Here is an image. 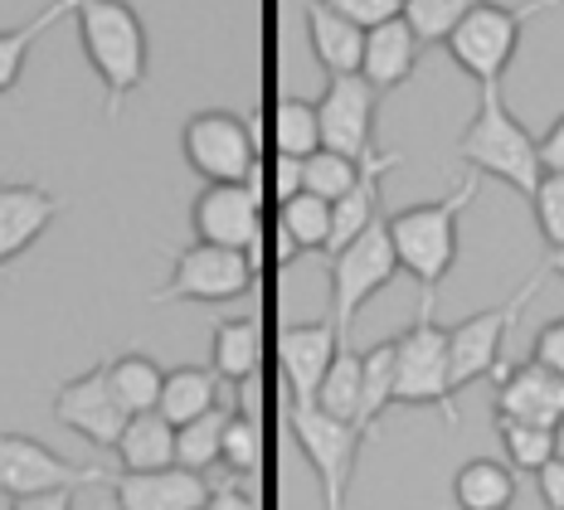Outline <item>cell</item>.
Returning <instances> with one entry per match:
<instances>
[{"label":"cell","instance_id":"6da1fadb","mask_svg":"<svg viewBox=\"0 0 564 510\" xmlns=\"http://www.w3.org/2000/svg\"><path fill=\"white\" fill-rule=\"evenodd\" d=\"M477 199V171L467 181H457L443 199L433 205H409L390 215V239H394V253H399V268L419 282L423 292V306L419 312H433L438 302V287L448 278V268L457 263V224H463V209Z\"/></svg>","mask_w":564,"mask_h":510},{"label":"cell","instance_id":"7a4b0ae2","mask_svg":"<svg viewBox=\"0 0 564 510\" xmlns=\"http://www.w3.org/2000/svg\"><path fill=\"white\" fill-rule=\"evenodd\" d=\"M477 117L467 122L463 141H457V156L473 165L477 175H491V181L511 185L516 195L531 199L540 175H545V161H540V137L525 132V122L507 108L501 98V83H477Z\"/></svg>","mask_w":564,"mask_h":510},{"label":"cell","instance_id":"3957f363","mask_svg":"<svg viewBox=\"0 0 564 510\" xmlns=\"http://www.w3.org/2000/svg\"><path fill=\"white\" fill-rule=\"evenodd\" d=\"M74 25L108 93V117H117L127 93L147 83V25L132 0H78Z\"/></svg>","mask_w":564,"mask_h":510},{"label":"cell","instance_id":"277c9868","mask_svg":"<svg viewBox=\"0 0 564 510\" xmlns=\"http://www.w3.org/2000/svg\"><path fill=\"white\" fill-rule=\"evenodd\" d=\"M555 6H564V0H521V6H491V0H481L477 10H467V15L457 20V30L443 40V50L453 54V64L463 68L467 78L501 83L516 50H521L525 20L540 15V10H555Z\"/></svg>","mask_w":564,"mask_h":510},{"label":"cell","instance_id":"5b68a950","mask_svg":"<svg viewBox=\"0 0 564 510\" xmlns=\"http://www.w3.org/2000/svg\"><path fill=\"white\" fill-rule=\"evenodd\" d=\"M453 399L457 389L448 370V330L433 322V312H419V322L394 340V403H404V409H443V419L457 423Z\"/></svg>","mask_w":564,"mask_h":510},{"label":"cell","instance_id":"8992f818","mask_svg":"<svg viewBox=\"0 0 564 510\" xmlns=\"http://www.w3.org/2000/svg\"><path fill=\"white\" fill-rule=\"evenodd\" d=\"M288 428H292V437H297L302 453H307V462L316 467V477H322L326 510H340L346 506V481H350V471H356V457H360L366 433H360L350 419H340V413L322 409L316 399H307V403L292 399Z\"/></svg>","mask_w":564,"mask_h":510},{"label":"cell","instance_id":"52a82bcc","mask_svg":"<svg viewBox=\"0 0 564 510\" xmlns=\"http://www.w3.org/2000/svg\"><path fill=\"white\" fill-rule=\"evenodd\" d=\"M550 272L540 268L535 278H525L516 296H507L501 306H487V312L467 316V322H457L448 330V370H453V389H467L473 379H487V375H501L507 365H501V346H507L511 326L521 322V312L535 302L540 282H545Z\"/></svg>","mask_w":564,"mask_h":510},{"label":"cell","instance_id":"ba28073f","mask_svg":"<svg viewBox=\"0 0 564 510\" xmlns=\"http://www.w3.org/2000/svg\"><path fill=\"white\" fill-rule=\"evenodd\" d=\"M394 272H399V253L384 219H375L366 234H356L346 248L332 253V306H336L332 322L340 330V340H350V322L360 316V306L380 287H390Z\"/></svg>","mask_w":564,"mask_h":510},{"label":"cell","instance_id":"9c48e42d","mask_svg":"<svg viewBox=\"0 0 564 510\" xmlns=\"http://www.w3.org/2000/svg\"><path fill=\"white\" fill-rule=\"evenodd\" d=\"M191 224L199 243L239 248L253 272H263V209L253 181H205L191 205Z\"/></svg>","mask_w":564,"mask_h":510},{"label":"cell","instance_id":"30bf717a","mask_svg":"<svg viewBox=\"0 0 564 510\" xmlns=\"http://www.w3.org/2000/svg\"><path fill=\"white\" fill-rule=\"evenodd\" d=\"M93 481H112V477L102 467H84V462L50 453L30 433H0V496L10 506L44 491H78V486H93Z\"/></svg>","mask_w":564,"mask_h":510},{"label":"cell","instance_id":"8fae6325","mask_svg":"<svg viewBox=\"0 0 564 510\" xmlns=\"http://www.w3.org/2000/svg\"><path fill=\"white\" fill-rule=\"evenodd\" d=\"M181 151L199 181H253L258 175L253 127L234 112H195L181 132Z\"/></svg>","mask_w":564,"mask_h":510},{"label":"cell","instance_id":"7c38bea8","mask_svg":"<svg viewBox=\"0 0 564 510\" xmlns=\"http://www.w3.org/2000/svg\"><path fill=\"white\" fill-rule=\"evenodd\" d=\"M258 282L253 263L239 253V248H219V243H199L181 248L171 268V282L156 292V302H234Z\"/></svg>","mask_w":564,"mask_h":510},{"label":"cell","instance_id":"4fadbf2b","mask_svg":"<svg viewBox=\"0 0 564 510\" xmlns=\"http://www.w3.org/2000/svg\"><path fill=\"white\" fill-rule=\"evenodd\" d=\"M375 102H380V88L366 74H326V88L316 98L322 147L366 161L375 141Z\"/></svg>","mask_w":564,"mask_h":510},{"label":"cell","instance_id":"5bb4252c","mask_svg":"<svg viewBox=\"0 0 564 510\" xmlns=\"http://www.w3.org/2000/svg\"><path fill=\"white\" fill-rule=\"evenodd\" d=\"M54 419L64 423L68 433L88 437L93 447H112L127 428V409L117 403L112 384H108V360L93 365L88 375L68 379L64 389L54 394Z\"/></svg>","mask_w":564,"mask_h":510},{"label":"cell","instance_id":"9a60e30c","mask_svg":"<svg viewBox=\"0 0 564 510\" xmlns=\"http://www.w3.org/2000/svg\"><path fill=\"white\" fill-rule=\"evenodd\" d=\"M112 501L122 510H199L209 506V481L205 471L166 462V467L112 477Z\"/></svg>","mask_w":564,"mask_h":510},{"label":"cell","instance_id":"2e32d148","mask_svg":"<svg viewBox=\"0 0 564 510\" xmlns=\"http://www.w3.org/2000/svg\"><path fill=\"white\" fill-rule=\"evenodd\" d=\"M497 419H531V423L564 428V379L555 370H545L540 360H525L516 370L507 365L497 389Z\"/></svg>","mask_w":564,"mask_h":510},{"label":"cell","instance_id":"e0dca14e","mask_svg":"<svg viewBox=\"0 0 564 510\" xmlns=\"http://www.w3.org/2000/svg\"><path fill=\"white\" fill-rule=\"evenodd\" d=\"M278 346H282V375H288L292 399H297V403L316 399L326 365H332V355H336V346H340L336 322H302V326H288Z\"/></svg>","mask_w":564,"mask_h":510},{"label":"cell","instance_id":"ac0fdd59","mask_svg":"<svg viewBox=\"0 0 564 510\" xmlns=\"http://www.w3.org/2000/svg\"><path fill=\"white\" fill-rule=\"evenodd\" d=\"M419 54H423V40L414 34L404 15H390L380 25L366 30V54H360V74H366L380 93L399 88V83L414 78L419 68Z\"/></svg>","mask_w":564,"mask_h":510},{"label":"cell","instance_id":"d6986e66","mask_svg":"<svg viewBox=\"0 0 564 510\" xmlns=\"http://www.w3.org/2000/svg\"><path fill=\"white\" fill-rule=\"evenodd\" d=\"M58 215V195L40 185H0V268L15 263Z\"/></svg>","mask_w":564,"mask_h":510},{"label":"cell","instance_id":"ffe728a7","mask_svg":"<svg viewBox=\"0 0 564 510\" xmlns=\"http://www.w3.org/2000/svg\"><path fill=\"white\" fill-rule=\"evenodd\" d=\"M307 40L312 54L326 74H360V54H366V25L332 10L326 0H307Z\"/></svg>","mask_w":564,"mask_h":510},{"label":"cell","instance_id":"44dd1931","mask_svg":"<svg viewBox=\"0 0 564 510\" xmlns=\"http://www.w3.org/2000/svg\"><path fill=\"white\" fill-rule=\"evenodd\" d=\"M516 491H521L516 467L511 462H497V457L463 462L453 477V501L463 510H507V506H516Z\"/></svg>","mask_w":564,"mask_h":510},{"label":"cell","instance_id":"7402d4cb","mask_svg":"<svg viewBox=\"0 0 564 510\" xmlns=\"http://www.w3.org/2000/svg\"><path fill=\"white\" fill-rule=\"evenodd\" d=\"M112 453L122 457V471H147V467H166L175 462V423L161 409L132 413L122 437L112 443Z\"/></svg>","mask_w":564,"mask_h":510},{"label":"cell","instance_id":"603a6c76","mask_svg":"<svg viewBox=\"0 0 564 510\" xmlns=\"http://www.w3.org/2000/svg\"><path fill=\"white\" fill-rule=\"evenodd\" d=\"M282 253H326L332 243V199L312 195V189H297V195L282 199Z\"/></svg>","mask_w":564,"mask_h":510},{"label":"cell","instance_id":"cb8c5ba5","mask_svg":"<svg viewBox=\"0 0 564 510\" xmlns=\"http://www.w3.org/2000/svg\"><path fill=\"white\" fill-rule=\"evenodd\" d=\"M219 370L215 365H175V370L166 375V384H161V403L156 409L166 413V419L181 428V423H191L195 413H205V409H215L219 403Z\"/></svg>","mask_w":564,"mask_h":510},{"label":"cell","instance_id":"d4e9b609","mask_svg":"<svg viewBox=\"0 0 564 510\" xmlns=\"http://www.w3.org/2000/svg\"><path fill=\"white\" fill-rule=\"evenodd\" d=\"M108 384H112L117 403L127 409V419H132V413H147V409H156V403H161L166 370H161L151 355L127 350V355H117V360H108Z\"/></svg>","mask_w":564,"mask_h":510},{"label":"cell","instance_id":"484cf974","mask_svg":"<svg viewBox=\"0 0 564 510\" xmlns=\"http://www.w3.org/2000/svg\"><path fill=\"white\" fill-rule=\"evenodd\" d=\"M74 10H78V0H50L40 15L25 20V25L0 30V93H10L20 83V74H25V58H30L34 44H40V34L54 30L58 20L74 15Z\"/></svg>","mask_w":564,"mask_h":510},{"label":"cell","instance_id":"4316f807","mask_svg":"<svg viewBox=\"0 0 564 510\" xmlns=\"http://www.w3.org/2000/svg\"><path fill=\"white\" fill-rule=\"evenodd\" d=\"M263 365V326L258 322H219L215 326V370L229 384L258 379Z\"/></svg>","mask_w":564,"mask_h":510},{"label":"cell","instance_id":"83f0119b","mask_svg":"<svg viewBox=\"0 0 564 510\" xmlns=\"http://www.w3.org/2000/svg\"><path fill=\"white\" fill-rule=\"evenodd\" d=\"M390 403H394V340H380L375 350L360 355V413H356V428L370 433Z\"/></svg>","mask_w":564,"mask_h":510},{"label":"cell","instance_id":"f1b7e54d","mask_svg":"<svg viewBox=\"0 0 564 510\" xmlns=\"http://www.w3.org/2000/svg\"><path fill=\"white\" fill-rule=\"evenodd\" d=\"M229 399H219L215 409L195 413L191 423L175 428V462L181 467H195V471H209L219 462V437H225V423H229Z\"/></svg>","mask_w":564,"mask_h":510},{"label":"cell","instance_id":"f546056e","mask_svg":"<svg viewBox=\"0 0 564 510\" xmlns=\"http://www.w3.org/2000/svg\"><path fill=\"white\" fill-rule=\"evenodd\" d=\"M497 437H501V453H507V462L516 471H540L560 453V428H550V423L497 419Z\"/></svg>","mask_w":564,"mask_h":510},{"label":"cell","instance_id":"4dcf8cb0","mask_svg":"<svg viewBox=\"0 0 564 510\" xmlns=\"http://www.w3.org/2000/svg\"><path fill=\"white\" fill-rule=\"evenodd\" d=\"M316 403L356 423V413H360V355L350 340L336 346L332 365H326V375H322V389H316Z\"/></svg>","mask_w":564,"mask_h":510},{"label":"cell","instance_id":"1f68e13d","mask_svg":"<svg viewBox=\"0 0 564 510\" xmlns=\"http://www.w3.org/2000/svg\"><path fill=\"white\" fill-rule=\"evenodd\" d=\"M263 419L258 413H229L225 437H219V462L239 477H258L263 471Z\"/></svg>","mask_w":564,"mask_h":510},{"label":"cell","instance_id":"d6a6232c","mask_svg":"<svg viewBox=\"0 0 564 510\" xmlns=\"http://www.w3.org/2000/svg\"><path fill=\"white\" fill-rule=\"evenodd\" d=\"M360 171H366V161L340 156L332 147H316L312 156H302V189H312V195H322V199H340L360 181Z\"/></svg>","mask_w":564,"mask_h":510},{"label":"cell","instance_id":"836d02e7","mask_svg":"<svg viewBox=\"0 0 564 510\" xmlns=\"http://www.w3.org/2000/svg\"><path fill=\"white\" fill-rule=\"evenodd\" d=\"M273 127H278V151H288V156H312L322 147V117H316V102L307 98H282Z\"/></svg>","mask_w":564,"mask_h":510},{"label":"cell","instance_id":"e575fe53","mask_svg":"<svg viewBox=\"0 0 564 510\" xmlns=\"http://www.w3.org/2000/svg\"><path fill=\"white\" fill-rule=\"evenodd\" d=\"M477 6L481 0H404V20L414 25L423 44H443L457 30V20Z\"/></svg>","mask_w":564,"mask_h":510},{"label":"cell","instance_id":"d590c367","mask_svg":"<svg viewBox=\"0 0 564 510\" xmlns=\"http://www.w3.org/2000/svg\"><path fill=\"white\" fill-rule=\"evenodd\" d=\"M535 224H540V239L550 248H564V171H545L531 195Z\"/></svg>","mask_w":564,"mask_h":510},{"label":"cell","instance_id":"8d00e7d4","mask_svg":"<svg viewBox=\"0 0 564 510\" xmlns=\"http://www.w3.org/2000/svg\"><path fill=\"white\" fill-rule=\"evenodd\" d=\"M332 10H340V15H350L356 25H380V20L390 15H404V0H326Z\"/></svg>","mask_w":564,"mask_h":510},{"label":"cell","instance_id":"74e56055","mask_svg":"<svg viewBox=\"0 0 564 510\" xmlns=\"http://www.w3.org/2000/svg\"><path fill=\"white\" fill-rule=\"evenodd\" d=\"M531 360H540L545 370H555V375L564 379V316H560V322H550V326L535 336Z\"/></svg>","mask_w":564,"mask_h":510},{"label":"cell","instance_id":"f35d334b","mask_svg":"<svg viewBox=\"0 0 564 510\" xmlns=\"http://www.w3.org/2000/svg\"><path fill=\"white\" fill-rule=\"evenodd\" d=\"M535 481H540V501L555 506V510H564V457H560V453L535 471Z\"/></svg>","mask_w":564,"mask_h":510},{"label":"cell","instance_id":"ab89813d","mask_svg":"<svg viewBox=\"0 0 564 510\" xmlns=\"http://www.w3.org/2000/svg\"><path fill=\"white\" fill-rule=\"evenodd\" d=\"M540 161H545V171H564V112L550 122V132L540 137Z\"/></svg>","mask_w":564,"mask_h":510},{"label":"cell","instance_id":"60d3db41","mask_svg":"<svg viewBox=\"0 0 564 510\" xmlns=\"http://www.w3.org/2000/svg\"><path fill=\"white\" fill-rule=\"evenodd\" d=\"M273 189H278L282 199L297 195V189H302V156H288V151H282V165H278V175H273Z\"/></svg>","mask_w":564,"mask_h":510},{"label":"cell","instance_id":"b9f144b4","mask_svg":"<svg viewBox=\"0 0 564 510\" xmlns=\"http://www.w3.org/2000/svg\"><path fill=\"white\" fill-rule=\"evenodd\" d=\"M545 272H555V278H564V248H550V258H545Z\"/></svg>","mask_w":564,"mask_h":510}]
</instances>
